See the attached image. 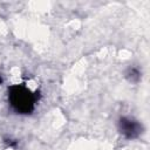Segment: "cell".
I'll list each match as a JSON object with an SVG mask.
<instances>
[{"instance_id":"1","label":"cell","mask_w":150,"mask_h":150,"mask_svg":"<svg viewBox=\"0 0 150 150\" xmlns=\"http://www.w3.org/2000/svg\"><path fill=\"white\" fill-rule=\"evenodd\" d=\"M11 107L19 114H30L35 105V95L23 84H14L8 88Z\"/></svg>"},{"instance_id":"2","label":"cell","mask_w":150,"mask_h":150,"mask_svg":"<svg viewBox=\"0 0 150 150\" xmlns=\"http://www.w3.org/2000/svg\"><path fill=\"white\" fill-rule=\"evenodd\" d=\"M118 130L127 138H136L142 134V125L135 120L122 117L118 122Z\"/></svg>"},{"instance_id":"3","label":"cell","mask_w":150,"mask_h":150,"mask_svg":"<svg viewBox=\"0 0 150 150\" xmlns=\"http://www.w3.org/2000/svg\"><path fill=\"white\" fill-rule=\"evenodd\" d=\"M141 74H139V70L137 69V68H129L128 69V71H127V77L129 79V81L130 82H137L138 80H139V76Z\"/></svg>"},{"instance_id":"4","label":"cell","mask_w":150,"mask_h":150,"mask_svg":"<svg viewBox=\"0 0 150 150\" xmlns=\"http://www.w3.org/2000/svg\"><path fill=\"white\" fill-rule=\"evenodd\" d=\"M0 83H1V77H0Z\"/></svg>"}]
</instances>
